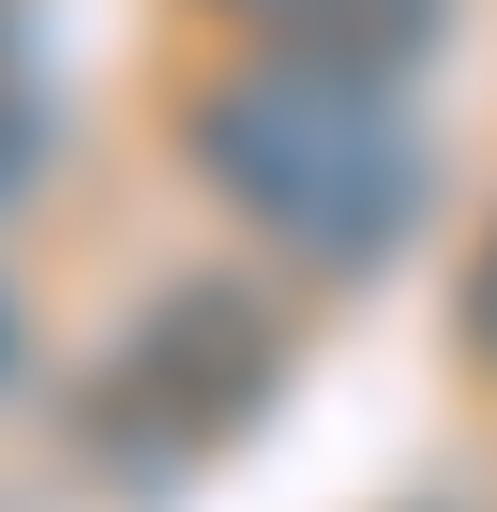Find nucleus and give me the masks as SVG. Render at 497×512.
<instances>
[{
	"mask_svg": "<svg viewBox=\"0 0 497 512\" xmlns=\"http://www.w3.org/2000/svg\"><path fill=\"white\" fill-rule=\"evenodd\" d=\"M181 151L302 272H377L422 226V181H437L407 76H332V61H257V46L181 106Z\"/></svg>",
	"mask_w": 497,
	"mask_h": 512,
	"instance_id": "f257e3e1",
	"label": "nucleus"
},
{
	"mask_svg": "<svg viewBox=\"0 0 497 512\" xmlns=\"http://www.w3.org/2000/svg\"><path fill=\"white\" fill-rule=\"evenodd\" d=\"M272 377H287L272 302H257V287H226V272H181V287L121 332V362L91 377L76 452H91L106 482H181L196 452H226L241 422L272 407Z\"/></svg>",
	"mask_w": 497,
	"mask_h": 512,
	"instance_id": "f03ea898",
	"label": "nucleus"
},
{
	"mask_svg": "<svg viewBox=\"0 0 497 512\" xmlns=\"http://www.w3.org/2000/svg\"><path fill=\"white\" fill-rule=\"evenodd\" d=\"M257 61H332V76H407L437 46V0H196Z\"/></svg>",
	"mask_w": 497,
	"mask_h": 512,
	"instance_id": "7ed1b4c3",
	"label": "nucleus"
},
{
	"mask_svg": "<svg viewBox=\"0 0 497 512\" xmlns=\"http://www.w3.org/2000/svg\"><path fill=\"white\" fill-rule=\"evenodd\" d=\"M452 332H467V362L497 377V226L467 241V272H452Z\"/></svg>",
	"mask_w": 497,
	"mask_h": 512,
	"instance_id": "20e7f679",
	"label": "nucleus"
}]
</instances>
